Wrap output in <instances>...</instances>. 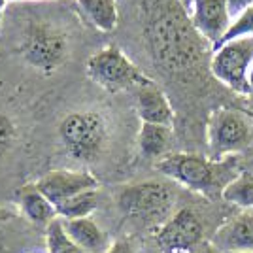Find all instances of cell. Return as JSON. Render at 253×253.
Masks as SVG:
<instances>
[{
  "instance_id": "obj_22",
  "label": "cell",
  "mask_w": 253,
  "mask_h": 253,
  "mask_svg": "<svg viewBox=\"0 0 253 253\" xmlns=\"http://www.w3.org/2000/svg\"><path fill=\"white\" fill-rule=\"evenodd\" d=\"M13 136H15L13 123L6 116L0 114V159L10 151L11 144H13Z\"/></svg>"
},
{
  "instance_id": "obj_8",
  "label": "cell",
  "mask_w": 253,
  "mask_h": 253,
  "mask_svg": "<svg viewBox=\"0 0 253 253\" xmlns=\"http://www.w3.org/2000/svg\"><path fill=\"white\" fill-rule=\"evenodd\" d=\"M21 53L27 63L42 72L61 68L70 53L68 36L59 27L47 23L31 25L21 42Z\"/></svg>"
},
{
  "instance_id": "obj_6",
  "label": "cell",
  "mask_w": 253,
  "mask_h": 253,
  "mask_svg": "<svg viewBox=\"0 0 253 253\" xmlns=\"http://www.w3.org/2000/svg\"><path fill=\"white\" fill-rule=\"evenodd\" d=\"M117 204L126 217L148 223H167L174 206V193L167 183L142 181L121 191Z\"/></svg>"
},
{
  "instance_id": "obj_25",
  "label": "cell",
  "mask_w": 253,
  "mask_h": 253,
  "mask_svg": "<svg viewBox=\"0 0 253 253\" xmlns=\"http://www.w3.org/2000/svg\"><path fill=\"white\" fill-rule=\"evenodd\" d=\"M178 2L181 4V8L185 10V13H187V11H189V8L193 6V2H195V0H178Z\"/></svg>"
},
{
  "instance_id": "obj_15",
  "label": "cell",
  "mask_w": 253,
  "mask_h": 253,
  "mask_svg": "<svg viewBox=\"0 0 253 253\" xmlns=\"http://www.w3.org/2000/svg\"><path fill=\"white\" fill-rule=\"evenodd\" d=\"M19 206H21L25 217H29L34 223L49 225L53 219H57V210L49 199L36 189V185H29L19 191Z\"/></svg>"
},
{
  "instance_id": "obj_9",
  "label": "cell",
  "mask_w": 253,
  "mask_h": 253,
  "mask_svg": "<svg viewBox=\"0 0 253 253\" xmlns=\"http://www.w3.org/2000/svg\"><path fill=\"white\" fill-rule=\"evenodd\" d=\"M187 15L195 31L210 43L211 49L225 42L234 19L227 0H195Z\"/></svg>"
},
{
  "instance_id": "obj_5",
  "label": "cell",
  "mask_w": 253,
  "mask_h": 253,
  "mask_svg": "<svg viewBox=\"0 0 253 253\" xmlns=\"http://www.w3.org/2000/svg\"><path fill=\"white\" fill-rule=\"evenodd\" d=\"M253 140V123L234 108H217L208 119V157L223 161L246 149Z\"/></svg>"
},
{
  "instance_id": "obj_4",
  "label": "cell",
  "mask_w": 253,
  "mask_h": 253,
  "mask_svg": "<svg viewBox=\"0 0 253 253\" xmlns=\"http://www.w3.org/2000/svg\"><path fill=\"white\" fill-rule=\"evenodd\" d=\"M87 74L96 85L106 91H125V89H142L153 82L132 63L117 45H106L100 51L89 57Z\"/></svg>"
},
{
  "instance_id": "obj_10",
  "label": "cell",
  "mask_w": 253,
  "mask_h": 253,
  "mask_svg": "<svg viewBox=\"0 0 253 253\" xmlns=\"http://www.w3.org/2000/svg\"><path fill=\"white\" fill-rule=\"evenodd\" d=\"M34 185L49 199L53 206L84 191L98 189V181L95 176L84 170H53L49 174L42 176Z\"/></svg>"
},
{
  "instance_id": "obj_16",
  "label": "cell",
  "mask_w": 253,
  "mask_h": 253,
  "mask_svg": "<svg viewBox=\"0 0 253 253\" xmlns=\"http://www.w3.org/2000/svg\"><path fill=\"white\" fill-rule=\"evenodd\" d=\"M172 140V126L142 123L138 134V146L142 155L148 159H163Z\"/></svg>"
},
{
  "instance_id": "obj_3",
  "label": "cell",
  "mask_w": 253,
  "mask_h": 253,
  "mask_svg": "<svg viewBox=\"0 0 253 253\" xmlns=\"http://www.w3.org/2000/svg\"><path fill=\"white\" fill-rule=\"evenodd\" d=\"M106 119L96 110L72 112L59 125V138L68 155L78 161H93L106 144Z\"/></svg>"
},
{
  "instance_id": "obj_21",
  "label": "cell",
  "mask_w": 253,
  "mask_h": 253,
  "mask_svg": "<svg viewBox=\"0 0 253 253\" xmlns=\"http://www.w3.org/2000/svg\"><path fill=\"white\" fill-rule=\"evenodd\" d=\"M246 36H248V38H253V4L248 6L246 10H242L234 19H232L231 31L227 34L225 42L234 40V38H246Z\"/></svg>"
},
{
  "instance_id": "obj_27",
  "label": "cell",
  "mask_w": 253,
  "mask_h": 253,
  "mask_svg": "<svg viewBox=\"0 0 253 253\" xmlns=\"http://www.w3.org/2000/svg\"><path fill=\"white\" fill-rule=\"evenodd\" d=\"M4 8H6V0H0V21H2V13H4Z\"/></svg>"
},
{
  "instance_id": "obj_7",
  "label": "cell",
  "mask_w": 253,
  "mask_h": 253,
  "mask_svg": "<svg viewBox=\"0 0 253 253\" xmlns=\"http://www.w3.org/2000/svg\"><path fill=\"white\" fill-rule=\"evenodd\" d=\"M253 64V38H234L211 53L210 70L217 82L242 96H250L248 74Z\"/></svg>"
},
{
  "instance_id": "obj_12",
  "label": "cell",
  "mask_w": 253,
  "mask_h": 253,
  "mask_svg": "<svg viewBox=\"0 0 253 253\" xmlns=\"http://www.w3.org/2000/svg\"><path fill=\"white\" fill-rule=\"evenodd\" d=\"M136 110L142 123L165 126H172L174 123V110H172L167 95L155 84L138 89Z\"/></svg>"
},
{
  "instance_id": "obj_14",
  "label": "cell",
  "mask_w": 253,
  "mask_h": 253,
  "mask_svg": "<svg viewBox=\"0 0 253 253\" xmlns=\"http://www.w3.org/2000/svg\"><path fill=\"white\" fill-rule=\"evenodd\" d=\"M66 234L74 240L80 248H84L89 253H106L108 240L106 234L100 231V227L89 217H80V219H61Z\"/></svg>"
},
{
  "instance_id": "obj_17",
  "label": "cell",
  "mask_w": 253,
  "mask_h": 253,
  "mask_svg": "<svg viewBox=\"0 0 253 253\" xmlns=\"http://www.w3.org/2000/svg\"><path fill=\"white\" fill-rule=\"evenodd\" d=\"M80 10L84 11L85 19L102 32L116 31L119 13L117 0H78Z\"/></svg>"
},
{
  "instance_id": "obj_20",
  "label": "cell",
  "mask_w": 253,
  "mask_h": 253,
  "mask_svg": "<svg viewBox=\"0 0 253 253\" xmlns=\"http://www.w3.org/2000/svg\"><path fill=\"white\" fill-rule=\"evenodd\" d=\"M45 248H47V253H89L66 234L63 221L59 217L53 219L45 229Z\"/></svg>"
},
{
  "instance_id": "obj_13",
  "label": "cell",
  "mask_w": 253,
  "mask_h": 253,
  "mask_svg": "<svg viewBox=\"0 0 253 253\" xmlns=\"http://www.w3.org/2000/svg\"><path fill=\"white\" fill-rule=\"evenodd\" d=\"M215 244L225 253L253 252V211H244L221 227Z\"/></svg>"
},
{
  "instance_id": "obj_28",
  "label": "cell",
  "mask_w": 253,
  "mask_h": 253,
  "mask_svg": "<svg viewBox=\"0 0 253 253\" xmlns=\"http://www.w3.org/2000/svg\"><path fill=\"white\" fill-rule=\"evenodd\" d=\"M231 253H253V252H231Z\"/></svg>"
},
{
  "instance_id": "obj_24",
  "label": "cell",
  "mask_w": 253,
  "mask_h": 253,
  "mask_svg": "<svg viewBox=\"0 0 253 253\" xmlns=\"http://www.w3.org/2000/svg\"><path fill=\"white\" fill-rule=\"evenodd\" d=\"M106 253H132V250H130V246L125 242H116L114 246H110V250Z\"/></svg>"
},
{
  "instance_id": "obj_11",
  "label": "cell",
  "mask_w": 253,
  "mask_h": 253,
  "mask_svg": "<svg viewBox=\"0 0 253 253\" xmlns=\"http://www.w3.org/2000/svg\"><path fill=\"white\" fill-rule=\"evenodd\" d=\"M202 238V225L199 217L189 210H179L163 225L159 232V246L170 252L187 250Z\"/></svg>"
},
{
  "instance_id": "obj_29",
  "label": "cell",
  "mask_w": 253,
  "mask_h": 253,
  "mask_svg": "<svg viewBox=\"0 0 253 253\" xmlns=\"http://www.w3.org/2000/svg\"><path fill=\"white\" fill-rule=\"evenodd\" d=\"M6 2H15V0H6Z\"/></svg>"
},
{
  "instance_id": "obj_19",
  "label": "cell",
  "mask_w": 253,
  "mask_h": 253,
  "mask_svg": "<svg viewBox=\"0 0 253 253\" xmlns=\"http://www.w3.org/2000/svg\"><path fill=\"white\" fill-rule=\"evenodd\" d=\"M223 199L238 208L253 211V174L252 172H238V176L223 189Z\"/></svg>"
},
{
  "instance_id": "obj_18",
  "label": "cell",
  "mask_w": 253,
  "mask_h": 253,
  "mask_svg": "<svg viewBox=\"0 0 253 253\" xmlns=\"http://www.w3.org/2000/svg\"><path fill=\"white\" fill-rule=\"evenodd\" d=\"M98 204V191H84L76 197H70L64 202L57 204V217L59 219H80V217H89V213L95 210Z\"/></svg>"
},
{
  "instance_id": "obj_2",
  "label": "cell",
  "mask_w": 253,
  "mask_h": 253,
  "mask_svg": "<svg viewBox=\"0 0 253 253\" xmlns=\"http://www.w3.org/2000/svg\"><path fill=\"white\" fill-rule=\"evenodd\" d=\"M155 169L179 185L199 193H213L223 189L236 178V169L231 161H211L195 153H170L159 159Z\"/></svg>"
},
{
  "instance_id": "obj_26",
  "label": "cell",
  "mask_w": 253,
  "mask_h": 253,
  "mask_svg": "<svg viewBox=\"0 0 253 253\" xmlns=\"http://www.w3.org/2000/svg\"><path fill=\"white\" fill-rule=\"evenodd\" d=\"M248 84H250V93L253 95V64L250 68V74H248Z\"/></svg>"
},
{
  "instance_id": "obj_1",
  "label": "cell",
  "mask_w": 253,
  "mask_h": 253,
  "mask_svg": "<svg viewBox=\"0 0 253 253\" xmlns=\"http://www.w3.org/2000/svg\"><path fill=\"white\" fill-rule=\"evenodd\" d=\"M181 10H157L148 23V40L151 51L169 70H185L199 63L206 42L195 31L189 15ZM208 43V42H206Z\"/></svg>"
},
{
  "instance_id": "obj_23",
  "label": "cell",
  "mask_w": 253,
  "mask_h": 253,
  "mask_svg": "<svg viewBox=\"0 0 253 253\" xmlns=\"http://www.w3.org/2000/svg\"><path fill=\"white\" fill-rule=\"evenodd\" d=\"M229 2V8H231L232 17H236L242 10H246L248 6H252L253 0H227Z\"/></svg>"
}]
</instances>
